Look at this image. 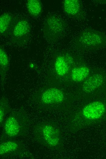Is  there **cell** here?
Masks as SVG:
<instances>
[{
    "label": "cell",
    "mask_w": 106,
    "mask_h": 159,
    "mask_svg": "<svg viewBox=\"0 0 106 159\" xmlns=\"http://www.w3.org/2000/svg\"><path fill=\"white\" fill-rule=\"evenodd\" d=\"M33 133L35 140L48 148H56L61 144L60 131L57 127L51 123L43 122L37 124L34 127Z\"/></svg>",
    "instance_id": "6da1fadb"
},
{
    "label": "cell",
    "mask_w": 106,
    "mask_h": 159,
    "mask_svg": "<svg viewBox=\"0 0 106 159\" xmlns=\"http://www.w3.org/2000/svg\"><path fill=\"white\" fill-rule=\"evenodd\" d=\"M29 123L27 117L22 113L13 112L4 120L2 125L3 135L9 139L23 136L27 131Z\"/></svg>",
    "instance_id": "7a4b0ae2"
},
{
    "label": "cell",
    "mask_w": 106,
    "mask_h": 159,
    "mask_svg": "<svg viewBox=\"0 0 106 159\" xmlns=\"http://www.w3.org/2000/svg\"><path fill=\"white\" fill-rule=\"evenodd\" d=\"M75 42L82 46L97 48L106 45V35L97 30L87 29L80 33Z\"/></svg>",
    "instance_id": "3957f363"
},
{
    "label": "cell",
    "mask_w": 106,
    "mask_h": 159,
    "mask_svg": "<svg viewBox=\"0 0 106 159\" xmlns=\"http://www.w3.org/2000/svg\"><path fill=\"white\" fill-rule=\"evenodd\" d=\"M45 31L49 38L55 39L63 33L65 28L64 23L62 19L58 16H52L47 19Z\"/></svg>",
    "instance_id": "277c9868"
},
{
    "label": "cell",
    "mask_w": 106,
    "mask_h": 159,
    "mask_svg": "<svg viewBox=\"0 0 106 159\" xmlns=\"http://www.w3.org/2000/svg\"><path fill=\"white\" fill-rule=\"evenodd\" d=\"M65 99L63 92L55 87L50 88L42 91L39 96V102L42 105H49L62 102Z\"/></svg>",
    "instance_id": "5b68a950"
},
{
    "label": "cell",
    "mask_w": 106,
    "mask_h": 159,
    "mask_svg": "<svg viewBox=\"0 0 106 159\" xmlns=\"http://www.w3.org/2000/svg\"><path fill=\"white\" fill-rule=\"evenodd\" d=\"M106 111L105 104L100 101H96L86 105L82 109L83 116L89 120H95L101 117Z\"/></svg>",
    "instance_id": "8992f818"
},
{
    "label": "cell",
    "mask_w": 106,
    "mask_h": 159,
    "mask_svg": "<svg viewBox=\"0 0 106 159\" xmlns=\"http://www.w3.org/2000/svg\"><path fill=\"white\" fill-rule=\"evenodd\" d=\"M24 151L23 145L16 141L10 139L0 144V156L1 157L21 155Z\"/></svg>",
    "instance_id": "52a82bcc"
},
{
    "label": "cell",
    "mask_w": 106,
    "mask_h": 159,
    "mask_svg": "<svg viewBox=\"0 0 106 159\" xmlns=\"http://www.w3.org/2000/svg\"><path fill=\"white\" fill-rule=\"evenodd\" d=\"M106 83V76L101 73H96L86 80L82 86L83 90L90 93L101 87Z\"/></svg>",
    "instance_id": "ba28073f"
},
{
    "label": "cell",
    "mask_w": 106,
    "mask_h": 159,
    "mask_svg": "<svg viewBox=\"0 0 106 159\" xmlns=\"http://www.w3.org/2000/svg\"><path fill=\"white\" fill-rule=\"evenodd\" d=\"M63 6L65 13L70 17L76 18L81 14V4L78 0H64Z\"/></svg>",
    "instance_id": "9c48e42d"
},
{
    "label": "cell",
    "mask_w": 106,
    "mask_h": 159,
    "mask_svg": "<svg viewBox=\"0 0 106 159\" xmlns=\"http://www.w3.org/2000/svg\"><path fill=\"white\" fill-rule=\"evenodd\" d=\"M90 73V70L86 66H82L76 67L72 71L71 77L75 82H80L86 78Z\"/></svg>",
    "instance_id": "30bf717a"
},
{
    "label": "cell",
    "mask_w": 106,
    "mask_h": 159,
    "mask_svg": "<svg viewBox=\"0 0 106 159\" xmlns=\"http://www.w3.org/2000/svg\"><path fill=\"white\" fill-rule=\"evenodd\" d=\"M55 67L57 73L60 76H63L68 72L69 66L68 61L64 57L58 56L55 63Z\"/></svg>",
    "instance_id": "8fae6325"
},
{
    "label": "cell",
    "mask_w": 106,
    "mask_h": 159,
    "mask_svg": "<svg viewBox=\"0 0 106 159\" xmlns=\"http://www.w3.org/2000/svg\"><path fill=\"white\" fill-rule=\"evenodd\" d=\"M30 29V25L25 20H21L15 25L13 34L16 37L21 36L27 33Z\"/></svg>",
    "instance_id": "7c38bea8"
},
{
    "label": "cell",
    "mask_w": 106,
    "mask_h": 159,
    "mask_svg": "<svg viewBox=\"0 0 106 159\" xmlns=\"http://www.w3.org/2000/svg\"><path fill=\"white\" fill-rule=\"evenodd\" d=\"M27 9L32 16L37 17L42 11V6L41 2L37 0H29L26 3Z\"/></svg>",
    "instance_id": "4fadbf2b"
},
{
    "label": "cell",
    "mask_w": 106,
    "mask_h": 159,
    "mask_svg": "<svg viewBox=\"0 0 106 159\" xmlns=\"http://www.w3.org/2000/svg\"><path fill=\"white\" fill-rule=\"evenodd\" d=\"M10 15L8 13H4L0 17V31L3 33L8 29L11 21Z\"/></svg>",
    "instance_id": "5bb4252c"
},
{
    "label": "cell",
    "mask_w": 106,
    "mask_h": 159,
    "mask_svg": "<svg viewBox=\"0 0 106 159\" xmlns=\"http://www.w3.org/2000/svg\"><path fill=\"white\" fill-rule=\"evenodd\" d=\"M9 107L7 102L4 98H2L0 101V122L2 126L5 119V115L9 111Z\"/></svg>",
    "instance_id": "9a60e30c"
},
{
    "label": "cell",
    "mask_w": 106,
    "mask_h": 159,
    "mask_svg": "<svg viewBox=\"0 0 106 159\" xmlns=\"http://www.w3.org/2000/svg\"><path fill=\"white\" fill-rule=\"evenodd\" d=\"M0 63L3 66H7L9 63V59L5 52L2 49L0 50Z\"/></svg>",
    "instance_id": "2e32d148"
}]
</instances>
